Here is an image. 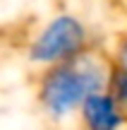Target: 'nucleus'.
I'll return each mask as SVG.
<instances>
[{"mask_svg": "<svg viewBox=\"0 0 127 130\" xmlns=\"http://www.w3.org/2000/svg\"><path fill=\"white\" fill-rule=\"evenodd\" d=\"M110 70L113 65L94 51L77 60L41 70L36 84V101L41 113L50 123H65L74 118L91 94L108 89Z\"/></svg>", "mask_w": 127, "mask_h": 130, "instance_id": "nucleus-1", "label": "nucleus"}, {"mask_svg": "<svg viewBox=\"0 0 127 130\" xmlns=\"http://www.w3.org/2000/svg\"><path fill=\"white\" fill-rule=\"evenodd\" d=\"M94 43L89 24L77 12H55L31 34L27 43V60L46 70L60 63H70L86 56Z\"/></svg>", "mask_w": 127, "mask_h": 130, "instance_id": "nucleus-2", "label": "nucleus"}, {"mask_svg": "<svg viewBox=\"0 0 127 130\" xmlns=\"http://www.w3.org/2000/svg\"><path fill=\"white\" fill-rule=\"evenodd\" d=\"M77 121L82 130H125L127 113L108 89H101L84 101Z\"/></svg>", "mask_w": 127, "mask_h": 130, "instance_id": "nucleus-3", "label": "nucleus"}, {"mask_svg": "<svg viewBox=\"0 0 127 130\" xmlns=\"http://www.w3.org/2000/svg\"><path fill=\"white\" fill-rule=\"evenodd\" d=\"M108 92L118 99V104L127 113V65H113L108 79Z\"/></svg>", "mask_w": 127, "mask_h": 130, "instance_id": "nucleus-4", "label": "nucleus"}, {"mask_svg": "<svg viewBox=\"0 0 127 130\" xmlns=\"http://www.w3.org/2000/svg\"><path fill=\"white\" fill-rule=\"evenodd\" d=\"M113 65H127V31L118 39L113 48Z\"/></svg>", "mask_w": 127, "mask_h": 130, "instance_id": "nucleus-5", "label": "nucleus"}]
</instances>
